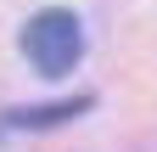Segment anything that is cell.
Listing matches in <instances>:
<instances>
[{
	"label": "cell",
	"instance_id": "obj_1",
	"mask_svg": "<svg viewBox=\"0 0 157 152\" xmlns=\"http://www.w3.org/2000/svg\"><path fill=\"white\" fill-rule=\"evenodd\" d=\"M23 56L34 73H45V79H62V73L78 68V56H84V28H78V17L51 6V11H34L23 23Z\"/></svg>",
	"mask_w": 157,
	"mask_h": 152
},
{
	"label": "cell",
	"instance_id": "obj_2",
	"mask_svg": "<svg viewBox=\"0 0 157 152\" xmlns=\"http://www.w3.org/2000/svg\"><path fill=\"white\" fill-rule=\"evenodd\" d=\"M84 107H90V90L67 96V102H45V107H17V113H6V124H17V130H56V124L78 118Z\"/></svg>",
	"mask_w": 157,
	"mask_h": 152
}]
</instances>
